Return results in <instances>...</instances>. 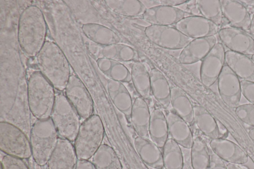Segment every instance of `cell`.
Returning a JSON list of instances; mask_svg holds the SVG:
<instances>
[{"mask_svg":"<svg viewBox=\"0 0 254 169\" xmlns=\"http://www.w3.org/2000/svg\"><path fill=\"white\" fill-rule=\"evenodd\" d=\"M47 33L42 10L35 5L26 6L19 16L17 33L19 46L26 56H37L46 41Z\"/></svg>","mask_w":254,"mask_h":169,"instance_id":"6da1fadb","label":"cell"},{"mask_svg":"<svg viewBox=\"0 0 254 169\" xmlns=\"http://www.w3.org/2000/svg\"><path fill=\"white\" fill-rule=\"evenodd\" d=\"M36 57L41 73L55 89L64 90L71 74L68 61L59 46L46 41Z\"/></svg>","mask_w":254,"mask_h":169,"instance_id":"7a4b0ae2","label":"cell"},{"mask_svg":"<svg viewBox=\"0 0 254 169\" xmlns=\"http://www.w3.org/2000/svg\"><path fill=\"white\" fill-rule=\"evenodd\" d=\"M55 88L40 71L32 72L27 82V100L30 113L37 119L51 117L56 94Z\"/></svg>","mask_w":254,"mask_h":169,"instance_id":"3957f363","label":"cell"},{"mask_svg":"<svg viewBox=\"0 0 254 169\" xmlns=\"http://www.w3.org/2000/svg\"><path fill=\"white\" fill-rule=\"evenodd\" d=\"M59 136L50 117L37 119L32 125L29 136L32 157L38 166L47 165L57 146Z\"/></svg>","mask_w":254,"mask_h":169,"instance_id":"277c9868","label":"cell"},{"mask_svg":"<svg viewBox=\"0 0 254 169\" xmlns=\"http://www.w3.org/2000/svg\"><path fill=\"white\" fill-rule=\"evenodd\" d=\"M104 128L100 116L92 114L81 123L74 147L78 160H89L102 144Z\"/></svg>","mask_w":254,"mask_h":169,"instance_id":"5b68a950","label":"cell"},{"mask_svg":"<svg viewBox=\"0 0 254 169\" xmlns=\"http://www.w3.org/2000/svg\"><path fill=\"white\" fill-rule=\"evenodd\" d=\"M50 118L60 138L74 141L81 125L80 117L65 95L56 94Z\"/></svg>","mask_w":254,"mask_h":169,"instance_id":"8992f818","label":"cell"},{"mask_svg":"<svg viewBox=\"0 0 254 169\" xmlns=\"http://www.w3.org/2000/svg\"><path fill=\"white\" fill-rule=\"evenodd\" d=\"M0 150L5 155L23 160L32 156L28 135L17 126L5 121H0Z\"/></svg>","mask_w":254,"mask_h":169,"instance_id":"52a82bcc","label":"cell"},{"mask_svg":"<svg viewBox=\"0 0 254 169\" xmlns=\"http://www.w3.org/2000/svg\"><path fill=\"white\" fill-rule=\"evenodd\" d=\"M144 33L152 43L169 50H182L191 40L171 26L150 25L145 28Z\"/></svg>","mask_w":254,"mask_h":169,"instance_id":"ba28073f","label":"cell"},{"mask_svg":"<svg viewBox=\"0 0 254 169\" xmlns=\"http://www.w3.org/2000/svg\"><path fill=\"white\" fill-rule=\"evenodd\" d=\"M64 92L65 97L81 118L85 119L93 114L94 104L91 96L76 75H70Z\"/></svg>","mask_w":254,"mask_h":169,"instance_id":"9c48e42d","label":"cell"},{"mask_svg":"<svg viewBox=\"0 0 254 169\" xmlns=\"http://www.w3.org/2000/svg\"><path fill=\"white\" fill-rule=\"evenodd\" d=\"M224 46L217 42L207 56L201 60L199 77L201 83L206 87H210L217 81L225 64Z\"/></svg>","mask_w":254,"mask_h":169,"instance_id":"30bf717a","label":"cell"},{"mask_svg":"<svg viewBox=\"0 0 254 169\" xmlns=\"http://www.w3.org/2000/svg\"><path fill=\"white\" fill-rule=\"evenodd\" d=\"M218 35L221 43L229 51L249 56L254 55V39L247 32L225 27L220 29Z\"/></svg>","mask_w":254,"mask_h":169,"instance_id":"8fae6325","label":"cell"},{"mask_svg":"<svg viewBox=\"0 0 254 169\" xmlns=\"http://www.w3.org/2000/svg\"><path fill=\"white\" fill-rule=\"evenodd\" d=\"M173 26L191 40L215 36L220 29L212 21L196 15L187 16Z\"/></svg>","mask_w":254,"mask_h":169,"instance_id":"7c38bea8","label":"cell"},{"mask_svg":"<svg viewBox=\"0 0 254 169\" xmlns=\"http://www.w3.org/2000/svg\"><path fill=\"white\" fill-rule=\"evenodd\" d=\"M217 86L220 97L227 106L235 109L239 105L241 80L226 63L217 79Z\"/></svg>","mask_w":254,"mask_h":169,"instance_id":"4fadbf2b","label":"cell"},{"mask_svg":"<svg viewBox=\"0 0 254 169\" xmlns=\"http://www.w3.org/2000/svg\"><path fill=\"white\" fill-rule=\"evenodd\" d=\"M193 121L200 131L210 139L228 137L229 132L225 126L201 106H193Z\"/></svg>","mask_w":254,"mask_h":169,"instance_id":"5bb4252c","label":"cell"},{"mask_svg":"<svg viewBox=\"0 0 254 169\" xmlns=\"http://www.w3.org/2000/svg\"><path fill=\"white\" fill-rule=\"evenodd\" d=\"M191 13L172 6L159 5L147 8L142 18L150 25L173 26Z\"/></svg>","mask_w":254,"mask_h":169,"instance_id":"9a60e30c","label":"cell"},{"mask_svg":"<svg viewBox=\"0 0 254 169\" xmlns=\"http://www.w3.org/2000/svg\"><path fill=\"white\" fill-rule=\"evenodd\" d=\"M220 0L223 19L229 27L249 31L252 17L247 8L240 0Z\"/></svg>","mask_w":254,"mask_h":169,"instance_id":"2e32d148","label":"cell"},{"mask_svg":"<svg viewBox=\"0 0 254 169\" xmlns=\"http://www.w3.org/2000/svg\"><path fill=\"white\" fill-rule=\"evenodd\" d=\"M215 36L192 39L182 50L179 62L190 64L201 61L217 43Z\"/></svg>","mask_w":254,"mask_h":169,"instance_id":"e0dca14e","label":"cell"},{"mask_svg":"<svg viewBox=\"0 0 254 169\" xmlns=\"http://www.w3.org/2000/svg\"><path fill=\"white\" fill-rule=\"evenodd\" d=\"M209 146L218 157L227 163L243 165L249 161L248 156L241 147L227 138L211 139Z\"/></svg>","mask_w":254,"mask_h":169,"instance_id":"ac0fdd59","label":"cell"},{"mask_svg":"<svg viewBox=\"0 0 254 169\" xmlns=\"http://www.w3.org/2000/svg\"><path fill=\"white\" fill-rule=\"evenodd\" d=\"M78 159L71 142L60 138L47 164L48 169H76Z\"/></svg>","mask_w":254,"mask_h":169,"instance_id":"d6986e66","label":"cell"},{"mask_svg":"<svg viewBox=\"0 0 254 169\" xmlns=\"http://www.w3.org/2000/svg\"><path fill=\"white\" fill-rule=\"evenodd\" d=\"M169 138L180 146L190 149L194 137L189 123L174 111H169L166 114Z\"/></svg>","mask_w":254,"mask_h":169,"instance_id":"ffe728a7","label":"cell"},{"mask_svg":"<svg viewBox=\"0 0 254 169\" xmlns=\"http://www.w3.org/2000/svg\"><path fill=\"white\" fill-rule=\"evenodd\" d=\"M134 146L146 165L155 169H164L161 149L151 140L137 136L134 140Z\"/></svg>","mask_w":254,"mask_h":169,"instance_id":"44dd1931","label":"cell"},{"mask_svg":"<svg viewBox=\"0 0 254 169\" xmlns=\"http://www.w3.org/2000/svg\"><path fill=\"white\" fill-rule=\"evenodd\" d=\"M225 63L241 81L254 82V62L249 56L227 50Z\"/></svg>","mask_w":254,"mask_h":169,"instance_id":"7402d4cb","label":"cell"},{"mask_svg":"<svg viewBox=\"0 0 254 169\" xmlns=\"http://www.w3.org/2000/svg\"><path fill=\"white\" fill-rule=\"evenodd\" d=\"M151 117L148 105L144 99L136 97L133 102L130 120L137 136L147 138Z\"/></svg>","mask_w":254,"mask_h":169,"instance_id":"603a6c76","label":"cell"},{"mask_svg":"<svg viewBox=\"0 0 254 169\" xmlns=\"http://www.w3.org/2000/svg\"><path fill=\"white\" fill-rule=\"evenodd\" d=\"M109 97L115 107L130 120L133 102L123 83L109 79L107 84Z\"/></svg>","mask_w":254,"mask_h":169,"instance_id":"cb8c5ba5","label":"cell"},{"mask_svg":"<svg viewBox=\"0 0 254 169\" xmlns=\"http://www.w3.org/2000/svg\"><path fill=\"white\" fill-rule=\"evenodd\" d=\"M81 30L88 39L102 46L120 43L121 41L120 37L115 31L99 23H84L81 26Z\"/></svg>","mask_w":254,"mask_h":169,"instance_id":"d4e9b609","label":"cell"},{"mask_svg":"<svg viewBox=\"0 0 254 169\" xmlns=\"http://www.w3.org/2000/svg\"><path fill=\"white\" fill-rule=\"evenodd\" d=\"M148 134L150 139L162 149L169 138V134L166 115L160 109H155L151 113Z\"/></svg>","mask_w":254,"mask_h":169,"instance_id":"484cf974","label":"cell"},{"mask_svg":"<svg viewBox=\"0 0 254 169\" xmlns=\"http://www.w3.org/2000/svg\"><path fill=\"white\" fill-rule=\"evenodd\" d=\"M151 92L156 100L164 108L170 105L171 88L164 74L153 67L150 72Z\"/></svg>","mask_w":254,"mask_h":169,"instance_id":"4316f807","label":"cell"},{"mask_svg":"<svg viewBox=\"0 0 254 169\" xmlns=\"http://www.w3.org/2000/svg\"><path fill=\"white\" fill-rule=\"evenodd\" d=\"M99 70L109 79L129 83L131 81L130 71L121 62L106 57H99L96 61Z\"/></svg>","mask_w":254,"mask_h":169,"instance_id":"83f0119b","label":"cell"},{"mask_svg":"<svg viewBox=\"0 0 254 169\" xmlns=\"http://www.w3.org/2000/svg\"><path fill=\"white\" fill-rule=\"evenodd\" d=\"M170 105L173 111L189 124L193 121V106L187 95L180 88H171Z\"/></svg>","mask_w":254,"mask_h":169,"instance_id":"f1b7e54d","label":"cell"},{"mask_svg":"<svg viewBox=\"0 0 254 169\" xmlns=\"http://www.w3.org/2000/svg\"><path fill=\"white\" fill-rule=\"evenodd\" d=\"M130 71L133 85L139 96L144 99L150 98V76L144 64L139 60L134 61Z\"/></svg>","mask_w":254,"mask_h":169,"instance_id":"f546056e","label":"cell"},{"mask_svg":"<svg viewBox=\"0 0 254 169\" xmlns=\"http://www.w3.org/2000/svg\"><path fill=\"white\" fill-rule=\"evenodd\" d=\"M100 53L101 57L120 62H134L139 60L138 53L135 49L120 43L103 46Z\"/></svg>","mask_w":254,"mask_h":169,"instance_id":"4dcf8cb0","label":"cell"},{"mask_svg":"<svg viewBox=\"0 0 254 169\" xmlns=\"http://www.w3.org/2000/svg\"><path fill=\"white\" fill-rule=\"evenodd\" d=\"M92 159L95 169H123L116 152L106 144H102Z\"/></svg>","mask_w":254,"mask_h":169,"instance_id":"1f68e13d","label":"cell"},{"mask_svg":"<svg viewBox=\"0 0 254 169\" xmlns=\"http://www.w3.org/2000/svg\"><path fill=\"white\" fill-rule=\"evenodd\" d=\"M190 149V163L192 169H208L210 155L209 146L200 136L194 138Z\"/></svg>","mask_w":254,"mask_h":169,"instance_id":"d6a6232c","label":"cell"},{"mask_svg":"<svg viewBox=\"0 0 254 169\" xmlns=\"http://www.w3.org/2000/svg\"><path fill=\"white\" fill-rule=\"evenodd\" d=\"M162 152L164 169H183V156L177 142L169 138Z\"/></svg>","mask_w":254,"mask_h":169,"instance_id":"836d02e7","label":"cell"},{"mask_svg":"<svg viewBox=\"0 0 254 169\" xmlns=\"http://www.w3.org/2000/svg\"><path fill=\"white\" fill-rule=\"evenodd\" d=\"M106 3L115 12L127 17L142 16L147 9L139 0H107Z\"/></svg>","mask_w":254,"mask_h":169,"instance_id":"e575fe53","label":"cell"},{"mask_svg":"<svg viewBox=\"0 0 254 169\" xmlns=\"http://www.w3.org/2000/svg\"><path fill=\"white\" fill-rule=\"evenodd\" d=\"M196 1L201 16L219 27L222 25L223 17L220 0H198Z\"/></svg>","mask_w":254,"mask_h":169,"instance_id":"d590c367","label":"cell"},{"mask_svg":"<svg viewBox=\"0 0 254 169\" xmlns=\"http://www.w3.org/2000/svg\"><path fill=\"white\" fill-rule=\"evenodd\" d=\"M235 113L244 123L254 127V105L245 104L239 105L235 109Z\"/></svg>","mask_w":254,"mask_h":169,"instance_id":"8d00e7d4","label":"cell"},{"mask_svg":"<svg viewBox=\"0 0 254 169\" xmlns=\"http://www.w3.org/2000/svg\"><path fill=\"white\" fill-rule=\"evenodd\" d=\"M0 169H30L23 159L4 155L1 159Z\"/></svg>","mask_w":254,"mask_h":169,"instance_id":"74e56055","label":"cell"},{"mask_svg":"<svg viewBox=\"0 0 254 169\" xmlns=\"http://www.w3.org/2000/svg\"><path fill=\"white\" fill-rule=\"evenodd\" d=\"M141 1L144 4L146 8L159 5L176 6L188 3L190 1V0H153Z\"/></svg>","mask_w":254,"mask_h":169,"instance_id":"f35d334b","label":"cell"},{"mask_svg":"<svg viewBox=\"0 0 254 169\" xmlns=\"http://www.w3.org/2000/svg\"><path fill=\"white\" fill-rule=\"evenodd\" d=\"M242 95L250 102L254 105V82L241 81Z\"/></svg>","mask_w":254,"mask_h":169,"instance_id":"ab89813d","label":"cell"},{"mask_svg":"<svg viewBox=\"0 0 254 169\" xmlns=\"http://www.w3.org/2000/svg\"><path fill=\"white\" fill-rule=\"evenodd\" d=\"M210 160L208 169H227L225 162L218 157L209 147Z\"/></svg>","mask_w":254,"mask_h":169,"instance_id":"60d3db41","label":"cell"},{"mask_svg":"<svg viewBox=\"0 0 254 169\" xmlns=\"http://www.w3.org/2000/svg\"><path fill=\"white\" fill-rule=\"evenodd\" d=\"M76 169H95V168L92 163L89 160H78Z\"/></svg>","mask_w":254,"mask_h":169,"instance_id":"b9f144b4","label":"cell"},{"mask_svg":"<svg viewBox=\"0 0 254 169\" xmlns=\"http://www.w3.org/2000/svg\"><path fill=\"white\" fill-rule=\"evenodd\" d=\"M227 169H249V168L242 166V165L227 163L226 164Z\"/></svg>","mask_w":254,"mask_h":169,"instance_id":"7bdbcfd3","label":"cell"},{"mask_svg":"<svg viewBox=\"0 0 254 169\" xmlns=\"http://www.w3.org/2000/svg\"><path fill=\"white\" fill-rule=\"evenodd\" d=\"M247 8H254V0H240Z\"/></svg>","mask_w":254,"mask_h":169,"instance_id":"ee69618b","label":"cell"},{"mask_svg":"<svg viewBox=\"0 0 254 169\" xmlns=\"http://www.w3.org/2000/svg\"><path fill=\"white\" fill-rule=\"evenodd\" d=\"M249 32L253 35H254V13L251 18V25Z\"/></svg>","mask_w":254,"mask_h":169,"instance_id":"f6af8a7d","label":"cell"},{"mask_svg":"<svg viewBox=\"0 0 254 169\" xmlns=\"http://www.w3.org/2000/svg\"><path fill=\"white\" fill-rule=\"evenodd\" d=\"M249 136L250 137L252 140L254 141V127L251 128L248 131Z\"/></svg>","mask_w":254,"mask_h":169,"instance_id":"bcb514c9","label":"cell"},{"mask_svg":"<svg viewBox=\"0 0 254 169\" xmlns=\"http://www.w3.org/2000/svg\"><path fill=\"white\" fill-rule=\"evenodd\" d=\"M251 58L252 59V60L254 61V55L252 56H251Z\"/></svg>","mask_w":254,"mask_h":169,"instance_id":"7dc6e473","label":"cell"}]
</instances>
